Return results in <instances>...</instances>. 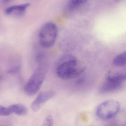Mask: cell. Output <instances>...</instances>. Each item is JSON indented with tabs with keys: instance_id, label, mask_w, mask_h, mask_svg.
<instances>
[{
	"instance_id": "16",
	"label": "cell",
	"mask_w": 126,
	"mask_h": 126,
	"mask_svg": "<svg viewBox=\"0 0 126 126\" xmlns=\"http://www.w3.org/2000/svg\"><path fill=\"white\" fill-rule=\"evenodd\" d=\"M2 76L0 74V81H1L2 80Z\"/></svg>"
},
{
	"instance_id": "6",
	"label": "cell",
	"mask_w": 126,
	"mask_h": 126,
	"mask_svg": "<svg viewBox=\"0 0 126 126\" xmlns=\"http://www.w3.org/2000/svg\"><path fill=\"white\" fill-rule=\"evenodd\" d=\"M106 80L122 82L126 79V67L113 69L106 74Z\"/></svg>"
},
{
	"instance_id": "9",
	"label": "cell",
	"mask_w": 126,
	"mask_h": 126,
	"mask_svg": "<svg viewBox=\"0 0 126 126\" xmlns=\"http://www.w3.org/2000/svg\"><path fill=\"white\" fill-rule=\"evenodd\" d=\"M8 107L11 115L15 114L19 116H24L28 112L27 108L22 104H13Z\"/></svg>"
},
{
	"instance_id": "5",
	"label": "cell",
	"mask_w": 126,
	"mask_h": 126,
	"mask_svg": "<svg viewBox=\"0 0 126 126\" xmlns=\"http://www.w3.org/2000/svg\"><path fill=\"white\" fill-rule=\"evenodd\" d=\"M55 95V92L53 90H47L41 92L31 104L32 110L33 111H37L47 102L52 98Z\"/></svg>"
},
{
	"instance_id": "12",
	"label": "cell",
	"mask_w": 126,
	"mask_h": 126,
	"mask_svg": "<svg viewBox=\"0 0 126 126\" xmlns=\"http://www.w3.org/2000/svg\"><path fill=\"white\" fill-rule=\"evenodd\" d=\"M21 69V66L20 65L14 66L10 68L7 71V73L11 75H15L19 72Z\"/></svg>"
},
{
	"instance_id": "7",
	"label": "cell",
	"mask_w": 126,
	"mask_h": 126,
	"mask_svg": "<svg viewBox=\"0 0 126 126\" xmlns=\"http://www.w3.org/2000/svg\"><path fill=\"white\" fill-rule=\"evenodd\" d=\"M122 84V82H116L106 80L100 87L99 91L101 93H102L114 92L120 89Z\"/></svg>"
},
{
	"instance_id": "15",
	"label": "cell",
	"mask_w": 126,
	"mask_h": 126,
	"mask_svg": "<svg viewBox=\"0 0 126 126\" xmlns=\"http://www.w3.org/2000/svg\"><path fill=\"white\" fill-rule=\"evenodd\" d=\"M3 0L4 2L6 3V2H8V1H9L11 0Z\"/></svg>"
},
{
	"instance_id": "3",
	"label": "cell",
	"mask_w": 126,
	"mask_h": 126,
	"mask_svg": "<svg viewBox=\"0 0 126 126\" xmlns=\"http://www.w3.org/2000/svg\"><path fill=\"white\" fill-rule=\"evenodd\" d=\"M58 29L56 24L52 22L46 23L41 28L38 34L40 44L44 48H49L56 42Z\"/></svg>"
},
{
	"instance_id": "2",
	"label": "cell",
	"mask_w": 126,
	"mask_h": 126,
	"mask_svg": "<svg viewBox=\"0 0 126 126\" xmlns=\"http://www.w3.org/2000/svg\"><path fill=\"white\" fill-rule=\"evenodd\" d=\"M47 72L46 65L38 66L24 86V90L26 94L32 96L36 94L42 86Z\"/></svg>"
},
{
	"instance_id": "8",
	"label": "cell",
	"mask_w": 126,
	"mask_h": 126,
	"mask_svg": "<svg viewBox=\"0 0 126 126\" xmlns=\"http://www.w3.org/2000/svg\"><path fill=\"white\" fill-rule=\"evenodd\" d=\"M30 5V4L29 3H27L23 4L9 7L7 8L5 10V14L9 15L15 12L16 15L17 16H21L24 14L26 9Z\"/></svg>"
},
{
	"instance_id": "1",
	"label": "cell",
	"mask_w": 126,
	"mask_h": 126,
	"mask_svg": "<svg viewBox=\"0 0 126 126\" xmlns=\"http://www.w3.org/2000/svg\"><path fill=\"white\" fill-rule=\"evenodd\" d=\"M85 66L73 55H63L58 61L56 73L60 78L69 80L80 76L85 71Z\"/></svg>"
},
{
	"instance_id": "10",
	"label": "cell",
	"mask_w": 126,
	"mask_h": 126,
	"mask_svg": "<svg viewBox=\"0 0 126 126\" xmlns=\"http://www.w3.org/2000/svg\"><path fill=\"white\" fill-rule=\"evenodd\" d=\"M113 64L118 66H126V51L117 55L113 60Z\"/></svg>"
},
{
	"instance_id": "14",
	"label": "cell",
	"mask_w": 126,
	"mask_h": 126,
	"mask_svg": "<svg viewBox=\"0 0 126 126\" xmlns=\"http://www.w3.org/2000/svg\"><path fill=\"white\" fill-rule=\"evenodd\" d=\"M54 124L53 118L51 115L46 117L43 123V126H53Z\"/></svg>"
},
{
	"instance_id": "13",
	"label": "cell",
	"mask_w": 126,
	"mask_h": 126,
	"mask_svg": "<svg viewBox=\"0 0 126 126\" xmlns=\"http://www.w3.org/2000/svg\"><path fill=\"white\" fill-rule=\"evenodd\" d=\"M10 115L8 107L0 105V116H8Z\"/></svg>"
},
{
	"instance_id": "4",
	"label": "cell",
	"mask_w": 126,
	"mask_h": 126,
	"mask_svg": "<svg viewBox=\"0 0 126 126\" xmlns=\"http://www.w3.org/2000/svg\"><path fill=\"white\" fill-rule=\"evenodd\" d=\"M120 109V104L118 101L115 100H108L98 106L96 110V114L101 120H109L119 112Z\"/></svg>"
},
{
	"instance_id": "11",
	"label": "cell",
	"mask_w": 126,
	"mask_h": 126,
	"mask_svg": "<svg viewBox=\"0 0 126 126\" xmlns=\"http://www.w3.org/2000/svg\"><path fill=\"white\" fill-rule=\"evenodd\" d=\"M88 0H69L67 7L70 10H74L87 2Z\"/></svg>"
}]
</instances>
